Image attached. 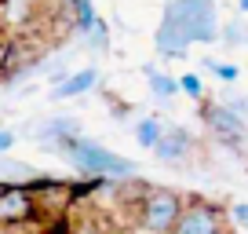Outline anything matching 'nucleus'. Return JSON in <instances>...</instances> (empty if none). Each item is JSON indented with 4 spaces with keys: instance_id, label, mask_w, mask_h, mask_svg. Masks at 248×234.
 Listing matches in <instances>:
<instances>
[{
    "instance_id": "f257e3e1",
    "label": "nucleus",
    "mask_w": 248,
    "mask_h": 234,
    "mask_svg": "<svg viewBox=\"0 0 248 234\" xmlns=\"http://www.w3.org/2000/svg\"><path fill=\"white\" fill-rule=\"evenodd\" d=\"M59 154L66 157V161H70L84 180H128V176H135V168H139L132 157L113 154L109 147L88 139L84 132L73 135V139H66L59 147Z\"/></svg>"
},
{
    "instance_id": "f03ea898",
    "label": "nucleus",
    "mask_w": 248,
    "mask_h": 234,
    "mask_svg": "<svg viewBox=\"0 0 248 234\" xmlns=\"http://www.w3.org/2000/svg\"><path fill=\"white\" fill-rule=\"evenodd\" d=\"M186 198L171 187H146L139 209H135V227L142 234H171L175 219L183 216Z\"/></svg>"
},
{
    "instance_id": "7ed1b4c3",
    "label": "nucleus",
    "mask_w": 248,
    "mask_h": 234,
    "mask_svg": "<svg viewBox=\"0 0 248 234\" xmlns=\"http://www.w3.org/2000/svg\"><path fill=\"white\" fill-rule=\"evenodd\" d=\"M175 22L183 26L190 44H216L219 40V15L216 0H168Z\"/></svg>"
},
{
    "instance_id": "20e7f679",
    "label": "nucleus",
    "mask_w": 248,
    "mask_h": 234,
    "mask_svg": "<svg viewBox=\"0 0 248 234\" xmlns=\"http://www.w3.org/2000/svg\"><path fill=\"white\" fill-rule=\"evenodd\" d=\"M230 216L223 205L208 201V198H186L183 216L175 219L171 234H230Z\"/></svg>"
},
{
    "instance_id": "39448f33",
    "label": "nucleus",
    "mask_w": 248,
    "mask_h": 234,
    "mask_svg": "<svg viewBox=\"0 0 248 234\" xmlns=\"http://www.w3.org/2000/svg\"><path fill=\"white\" fill-rule=\"evenodd\" d=\"M201 121H204V128L212 132V139H216V143H223V147H230V150L245 147L248 121H245V117H237L230 106H223L219 99H208V95L201 99Z\"/></svg>"
},
{
    "instance_id": "423d86ee",
    "label": "nucleus",
    "mask_w": 248,
    "mask_h": 234,
    "mask_svg": "<svg viewBox=\"0 0 248 234\" xmlns=\"http://www.w3.org/2000/svg\"><path fill=\"white\" fill-rule=\"evenodd\" d=\"M40 219V201L26 183H0V227H26Z\"/></svg>"
},
{
    "instance_id": "0eeeda50",
    "label": "nucleus",
    "mask_w": 248,
    "mask_h": 234,
    "mask_svg": "<svg viewBox=\"0 0 248 234\" xmlns=\"http://www.w3.org/2000/svg\"><path fill=\"white\" fill-rule=\"evenodd\" d=\"M194 150H197V143L183 125H164V135L154 143L150 154H154L157 161H164V165H183V161L194 157Z\"/></svg>"
},
{
    "instance_id": "6e6552de",
    "label": "nucleus",
    "mask_w": 248,
    "mask_h": 234,
    "mask_svg": "<svg viewBox=\"0 0 248 234\" xmlns=\"http://www.w3.org/2000/svg\"><path fill=\"white\" fill-rule=\"evenodd\" d=\"M37 143L44 150H59L66 139H73V135H80V121H73V117H47V121H40L37 125Z\"/></svg>"
},
{
    "instance_id": "1a4fd4ad",
    "label": "nucleus",
    "mask_w": 248,
    "mask_h": 234,
    "mask_svg": "<svg viewBox=\"0 0 248 234\" xmlns=\"http://www.w3.org/2000/svg\"><path fill=\"white\" fill-rule=\"evenodd\" d=\"M99 84V70L95 66H84V70H77V73H70V77L62 81V84H55L51 88V99L55 102H66V99H77V95H84V92H92V88Z\"/></svg>"
},
{
    "instance_id": "9d476101",
    "label": "nucleus",
    "mask_w": 248,
    "mask_h": 234,
    "mask_svg": "<svg viewBox=\"0 0 248 234\" xmlns=\"http://www.w3.org/2000/svg\"><path fill=\"white\" fill-rule=\"evenodd\" d=\"M146 81H150V92H154L157 102H171V99L179 95V77H168V73L146 66Z\"/></svg>"
},
{
    "instance_id": "9b49d317",
    "label": "nucleus",
    "mask_w": 248,
    "mask_h": 234,
    "mask_svg": "<svg viewBox=\"0 0 248 234\" xmlns=\"http://www.w3.org/2000/svg\"><path fill=\"white\" fill-rule=\"evenodd\" d=\"M164 135V121L157 114H150V117H142L139 125H135V143L139 147H146V150H154V143Z\"/></svg>"
},
{
    "instance_id": "f8f14e48",
    "label": "nucleus",
    "mask_w": 248,
    "mask_h": 234,
    "mask_svg": "<svg viewBox=\"0 0 248 234\" xmlns=\"http://www.w3.org/2000/svg\"><path fill=\"white\" fill-rule=\"evenodd\" d=\"M37 176L33 165H22V161H11V157L0 154V183H30Z\"/></svg>"
},
{
    "instance_id": "ddd939ff",
    "label": "nucleus",
    "mask_w": 248,
    "mask_h": 234,
    "mask_svg": "<svg viewBox=\"0 0 248 234\" xmlns=\"http://www.w3.org/2000/svg\"><path fill=\"white\" fill-rule=\"evenodd\" d=\"M219 40H223V44H230V48H237V44H248V26L241 22V18H233V22L219 26Z\"/></svg>"
},
{
    "instance_id": "4468645a",
    "label": "nucleus",
    "mask_w": 248,
    "mask_h": 234,
    "mask_svg": "<svg viewBox=\"0 0 248 234\" xmlns=\"http://www.w3.org/2000/svg\"><path fill=\"white\" fill-rule=\"evenodd\" d=\"M201 66H204V70H208V73H216V77L223 81V84H233V81L241 77V70H237V66H233V63H216V59H204Z\"/></svg>"
},
{
    "instance_id": "2eb2a0df",
    "label": "nucleus",
    "mask_w": 248,
    "mask_h": 234,
    "mask_svg": "<svg viewBox=\"0 0 248 234\" xmlns=\"http://www.w3.org/2000/svg\"><path fill=\"white\" fill-rule=\"evenodd\" d=\"M179 92L190 95L194 102H201L204 99V81L197 77V73H183V77H179Z\"/></svg>"
},
{
    "instance_id": "dca6fc26",
    "label": "nucleus",
    "mask_w": 248,
    "mask_h": 234,
    "mask_svg": "<svg viewBox=\"0 0 248 234\" xmlns=\"http://www.w3.org/2000/svg\"><path fill=\"white\" fill-rule=\"evenodd\" d=\"M40 234H73V223H70L66 212H51V219L44 223V231H40Z\"/></svg>"
},
{
    "instance_id": "f3484780",
    "label": "nucleus",
    "mask_w": 248,
    "mask_h": 234,
    "mask_svg": "<svg viewBox=\"0 0 248 234\" xmlns=\"http://www.w3.org/2000/svg\"><path fill=\"white\" fill-rule=\"evenodd\" d=\"M219 102H223V106H230L237 117H245V121H248V95H237V92H223V95H219Z\"/></svg>"
},
{
    "instance_id": "a211bd4d",
    "label": "nucleus",
    "mask_w": 248,
    "mask_h": 234,
    "mask_svg": "<svg viewBox=\"0 0 248 234\" xmlns=\"http://www.w3.org/2000/svg\"><path fill=\"white\" fill-rule=\"evenodd\" d=\"M226 216H230L233 223H248V205H245V201L230 205V209H226Z\"/></svg>"
},
{
    "instance_id": "6ab92c4d",
    "label": "nucleus",
    "mask_w": 248,
    "mask_h": 234,
    "mask_svg": "<svg viewBox=\"0 0 248 234\" xmlns=\"http://www.w3.org/2000/svg\"><path fill=\"white\" fill-rule=\"evenodd\" d=\"M11 147H15V132H11V128H0V154H8Z\"/></svg>"
},
{
    "instance_id": "aec40b11",
    "label": "nucleus",
    "mask_w": 248,
    "mask_h": 234,
    "mask_svg": "<svg viewBox=\"0 0 248 234\" xmlns=\"http://www.w3.org/2000/svg\"><path fill=\"white\" fill-rule=\"evenodd\" d=\"M237 8H241V11H245V15H248V0H237Z\"/></svg>"
},
{
    "instance_id": "412c9836",
    "label": "nucleus",
    "mask_w": 248,
    "mask_h": 234,
    "mask_svg": "<svg viewBox=\"0 0 248 234\" xmlns=\"http://www.w3.org/2000/svg\"><path fill=\"white\" fill-rule=\"evenodd\" d=\"M106 234H121V231H106Z\"/></svg>"
},
{
    "instance_id": "4be33fe9",
    "label": "nucleus",
    "mask_w": 248,
    "mask_h": 234,
    "mask_svg": "<svg viewBox=\"0 0 248 234\" xmlns=\"http://www.w3.org/2000/svg\"><path fill=\"white\" fill-rule=\"evenodd\" d=\"M230 234H237V231H230ZM241 234H248V231H241Z\"/></svg>"
},
{
    "instance_id": "5701e85b",
    "label": "nucleus",
    "mask_w": 248,
    "mask_h": 234,
    "mask_svg": "<svg viewBox=\"0 0 248 234\" xmlns=\"http://www.w3.org/2000/svg\"><path fill=\"white\" fill-rule=\"evenodd\" d=\"M245 231H248V223H245Z\"/></svg>"
}]
</instances>
